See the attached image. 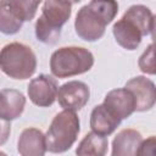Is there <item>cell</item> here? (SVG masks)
<instances>
[{
  "mask_svg": "<svg viewBox=\"0 0 156 156\" xmlns=\"http://www.w3.org/2000/svg\"><path fill=\"white\" fill-rule=\"evenodd\" d=\"M118 13L117 0H90L88 5L79 9L74 21L77 35L85 41H96L105 34Z\"/></svg>",
  "mask_w": 156,
  "mask_h": 156,
  "instance_id": "6da1fadb",
  "label": "cell"
},
{
  "mask_svg": "<svg viewBox=\"0 0 156 156\" xmlns=\"http://www.w3.org/2000/svg\"><path fill=\"white\" fill-rule=\"evenodd\" d=\"M72 15V5L63 0H45L41 15L35 22V37L39 41L52 45L60 35L63 24Z\"/></svg>",
  "mask_w": 156,
  "mask_h": 156,
  "instance_id": "7a4b0ae2",
  "label": "cell"
},
{
  "mask_svg": "<svg viewBox=\"0 0 156 156\" xmlns=\"http://www.w3.org/2000/svg\"><path fill=\"white\" fill-rule=\"evenodd\" d=\"M80 132L79 117L74 111L65 110L58 112L51 121L45 134L46 151L62 154L72 147Z\"/></svg>",
  "mask_w": 156,
  "mask_h": 156,
  "instance_id": "3957f363",
  "label": "cell"
},
{
  "mask_svg": "<svg viewBox=\"0 0 156 156\" xmlns=\"http://www.w3.org/2000/svg\"><path fill=\"white\" fill-rule=\"evenodd\" d=\"M94 66V55L82 46H63L52 52L50 71L56 78L83 74Z\"/></svg>",
  "mask_w": 156,
  "mask_h": 156,
  "instance_id": "277c9868",
  "label": "cell"
},
{
  "mask_svg": "<svg viewBox=\"0 0 156 156\" xmlns=\"http://www.w3.org/2000/svg\"><path fill=\"white\" fill-rule=\"evenodd\" d=\"M37 69V56L26 44L13 41L0 50V71L12 79L30 78Z\"/></svg>",
  "mask_w": 156,
  "mask_h": 156,
  "instance_id": "5b68a950",
  "label": "cell"
},
{
  "mask_svg": "<svg viewBox=\"0 0 156 156\" xmlns=\"http://www.w3.org/2000/svg\"><path fill=\"white\" fill-rule=\"evenodd\" d=\"M90 89L80 80H69L62 84L57 90V101L61 107L71 111L82 110L89 101Z\"/></svg>",
  "mask_w": 156,
  "mask_h": 156,
  "instance_id": "8992f818",
  "label": "cell"
},
{
  "mask_svg": "<svg viewBox=\"0 0 156 156\" xmlns=\"http://www.w3.org/2000/svg\"><path fill=\"white\" fill-rule=\"evenodd\" d=\"M57 90L58 85L55 78L49 74H40L29 82L27 94L34 105L39 107H49L55 102Z\"/></svg>",
  "mask_w": 156,
  "mask_h": 156,
  "instance_id": "52a82bcc",
  "label": "cell"
},
{
  "mask_svg": "<svg viewBox=\"0 0 156 156\" xmlns=\"http://www.w3.org/2000/svg\"><path fill=\"white\" fill-rule=\"evenodd\" d=\"M124 88L128 89L134 96L135 111L144 112L154 107L156 101V88L151 79L145 76H136L129 79Z\"/></svg>",
  "mask_w": 156,
  "mask_h": 156,
  "instance_id": "ba28073f",
  "label": "cell"
},
{
  "mask_svg": "<svg viewBox=\"0 0 156 156\" xmlns=\"http://www.w3.org/2000/svg\"><path fill=\"white\" fill-rule=\"evenodd\" d=\"M121 121L135 112V100L133 94L126 88H117L108 91L102 102Z\"/></svg>",
  "mask_w": 156,
  "mask_h": 156,
  "instance_id": "9c48e42d",
  "label": "cell"
},
{
  "mask_svg": "<svg viewBox=\"0 0 156 156\" xmlns=\"http://www.w3.org/2000/svg\"><path fill=\"white\" fill-rule=\"evenodd\" d=\"M112 33L117 44L129 51L135 50L143 39V33L136 27V24L126 17H122L113 24Z\"/></svg>",
  "mask_w": 156,
  "mask_h": 156,
  "instance_id": "30bf717a",
  "label": "cell"
},
{
  "mask_svg": "<svg viewBox=\"0 0 156 156\" xmlns=\"http://www.w3.org/2000/svg\"><path fill=\"white\" fill-rule=\"evenodd\" d=\"M17 151L22 156H43L46 152L45 134L37 128H26L18 138Z\"/></svg>",
  "mask_w": 156,
  "mask_h": 156,
  "instance_id": "8fae6325",
  "label": "cell"
},
{
  "mask_svg": "<svg viewBox=\"0 0 156 156\" xmlns=\"http://www.w3.org/2000/svg\"><path fill=\"white\" fill-rule=\"evenodd\" d=\"M26 106L24 95L16 89L0 90V117L6 121H13L18 118Z\"/></svg>",
  "mask_w": 156,
  "mask_h": 156,
  "instance_id": "7c38bea8",
  "label": "cell"
},
{
  "mask_svg": "<svg viewBox=\"0 0 156 156\" xmlns=\"http://www.w3.org/2000/svg\"><path fill=\"white\" fill-rule=\"evenodd\" d=\"M121 119L115 116L104 104L96 105L90 113V128L101 135H111L121 124Z\"/></svg>",
  "mask_w": 156,
  "mask_h": 156,
  "instance_id": "4fadbf2b",
  "label": "cell"
},
{
  "mask_svg": "<svg viewBox=\"0 0 156 156\" xmlns=\"http://www.w3.org/2000/svg\"><path fill=\"white\" fill-rule=\"evenodd\" d=\"M143 141L141 134L136 129H122L112 141L113 156H135Z\"/></svg>",
  "mask_w": 156,
  "mask_h": 156,
  "instance_id": "5bb4252c",
  "label": "cell"
},
{
  "mask_svg": "<svg viewBox=\"0 0 156 156\" xmlns=\"http://www.w3.org/2000/svg\"><path fill=\"white\" fill-rule=\"evenodd\" d=\"M123 17L128 18L133 23L136 24V27L143 33V37L151 35L154 32V13L149 7L145 5H132L123 15Z\"/></svg>",
  "mask_w": 156,
  "mask_h": 156,
  "instance_id": "9a60e30c",
  "label": "cell"
},
{
  "mask_svg": "<svg viewBox=\"0 0 156 156\" xmlns=\"http://www.w3.org/2000/svg\"><path fill=\"white\" fill-rule=\"evenodd\" d=\"M108 140L105 135L98 134L95 132L88 133L78 144L76 149L77 155H88V156H104L107 152Z\"/></svg>",
  "mask_w": 156,
  "mask_h": 156,
  "instance_id": "2e32d148",
  "label": "cell"
},
{
  "mask_svg": "<svg viewBox=\"0 0 156 156\" xmlns=\"http://www.w3.org/2000/svg\"><path fill=\"white\" fill-rule=\"evenodd\" d=\"M23 23L12 12L7 1L0 0V32L6 35H13L21 30Z\"/></svg>",
  "mask_w": 156,
  "mask_h": 156,
  "instance_id": "e0dca14e",
  "label": "cell"
},
{
  "mask_svg": "<svg viewBox=\"0 0 156 156\" xmlns=\"http://www.w3.org/2000/svg\"><path fill=\"white\" fill-rule=\"evenodd\" d=\"M12 12L23 22L34 18L41 0H6Z\"/></svg>",
  "mask_w": 156,
  "mask_h": 156,
  "instance_id": "ac0fdd59",
  "label": "cell"
},
{
  "mask_svg": "<svg viewBox=\"0 0 156 156\" xmlns=\"http://www.w3.org/2000/svg\"><path fill=\"white\" fill-rule=\"evenodd\" d=\"M138 66L143 73L154 76L155 74V55H154V44H150L143 55L139 57Z\"/></svg>",
  "mask_w": 156,
  "mask_h": 156,
  "instance_id": "d6986e66",
  "label": "cell"
},
{
  "mask_svg": "<svg viewBox=\"0 0 156 156\" xmlns=\"http://www.w3.org/2000/svg\"><path fill=\"white\" fill-rule=\"evenodd\" d=\"M155 146H156V139L154 135H151L146 140L141 141L136 155H155Z\"/></svg>",
  "mask_w": 156,
  "mask_h": 156,
  "instance_id": "ffe728a7",
  "label": "cell"
},
{
  "mask_svg": "<svg viewBox=\"0 0 156 156\" xmlns=\"http://www.w3.org/2000/svg\"><path fill=\"white\" fill-rule=\"evenodd\" d=\"M10 133H11L10 121H6V119L0 117V146L4 145L7 141V139L10 136Z\"/></svg>",
  "mask_w": 156,
  "mask_h": 156,
  "instance_id": "44dd1931",
  "label": "cell"
},
{
  "mask_svg": "<svg viewBox=\"0 0 156 156\" xmlns=\"http://www.w3.org/2000/svg\"><path fill=\"white\" fill-rule=\"evenodd\" d=\"M63 1H67V2H69L71 5H73V4H78V2L82 1V0H63Z\"/></svg>",
  "mask_w": 156,
  "mask_h": 156,
  "instance_id": "7402d4cb",
  "label": "cell"
}]
</instances>
